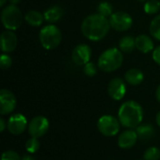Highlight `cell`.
Masks as SVG:
<instances>
[{"label": "cell", "mask_w": 160, "mask_h": 160, "mask_svg": "<svg viewBox=\"0 0 160 160\" xmlns=\"http://www.w3.org/2000/svg\"><path fill=\"white\" fill-rule=\"evenodd\" d=\"M109 18L98 13H94L85 17L82 22L81 30L82 35L91 41L103 39L111 29Z\"/></svg>", "instance_id": "cell-1"}, {"label": "cell", "mask_w": 160, "mask_h": 160, "mask_svg": "<svg viewBox=\"0 0 160 160\" xmlns=\"http://www.w3.org/2000/svg\"><path fill=\"white\" fill-rule=\"evenodd\" d=\"M143 118L142 107L134 100L124 102L118 111V119L121 125L128 128H134L140 126Z\"/></svg>", "instance_id": "cell-2"}, {"label": "cell", "mask_w": 160, "mask_h": 160, "mask_svg": "<svg viewBox=\"0 0 160 160\" xmlns=\"http://www.w3.org/2000/svg\"><path fill=\"white\" fill-rule=\"evenodd\" d=\"M123 52L118 48H110L105 50L98 57V67L100 70L110 73L117 70L123 64Z\"/></svg>", "instance_id": "cell-3"}, {"label": "cell", "mask_w": 160, "mask_h": 160, "mask_svg": "<svg viewBox=\"0 0 160 160\" xmlns=\"http://www.w3.org/2000/svg\"><path fill=\"white\" fill-rule=\"evenodd\" d=\"M41 46L46 50H53L57 48L62 40V33L58 26L49 23L43 26L38 34Z\"/></svg>", "instance_id": "cell-4"}, {"label": "cell", "mask_w": 160, "mask_h": 160, "mask_svg": "<svg viewBox=\"0 0 160 160\" xmlns=\"http://www.w3.org/2000/svg\"><path fill=\"white\" fill-rule=\"evenodd\" d=\"M1 22L6 30H17L22 22V14L16 5H8L2 8Z\"/></svg>", "instance_id": "cell-5"}, {"label": "cell", "mask_w": 160, "mask_h": 160, "mask_svg": "<svg viewBox=\"0 0 160 160\" xmlns=\"http://www.w3.org/2000/svg\"><path fill=\"white\" fill-rule=\"evenodd\" d=\"M120 121L112 115H103L98 121V129L106 137H113L120 131Z\"/></svg>", "instance_id": "cell-6"}, {"label": "cell", "mask_w": 160, "mask_h": 160, "mask_svg": "<svg viewBox=\"0 0 160 160\" xmlns=\"http://www.w3.org/2000/svg\"><path fill=\"white\" fill-rule=\"evenodd\" d=\"M109 21L111 27L117 32H125L130 29L133 24L132 17L125 11L113 12L110 16Z\"/></svg>", "instance_id": "cell-7"}, {"label": "cell", "mask_w": 160, "mask_h": 160, "mask_svg": "<svg viewBox=\"0 0 160 160\" xmlns=\"http://www.w3.org/2000/svg\"><path fill=\"white\" fill-rule=\"evenodd\" d=\"M50 124L46 117L38 115L34 117L30 123L28 124V133L31 137L34 138H40L45 135L49 129Z\"/></svg>", "instance_id": "cell-8"}, {"label": "cell", "mask_w": 160, "mask_h": 160, "mask_svg": "<svg viewBox=\"0 0 160 160\" xmlns=\"http://www.w3.org/2000/svg\"><path fill=\"white\" fill-rule=\"evenodd\" d=\"M28 128V122L26 117L22 113L12 114L7 123V128L12 135H21Z\"/></svg>", "instance_id": "cell-9"}, {"label": "cell", "mask_w": 160, "mask_h": 160, "mask_svg": "<svg viewBox=\"0 0 160 160\" xmlns=\"http://www.w3.org/2000/svg\"><path fill=\"white\" fill-rule=\"evenodd\" d=\"M92 56V49L85 43L78 44L71 52V59L77 66H84L90 62Z\"/></svg>", "instance_id": "cell-10"}, {"label": "cell", "mask_w": 160, "mask_h": 160, "mask_svg": "<svg viewBox=\"0 0 160 160\" xmlns=\"http://www.w3.org/2000/svg\"><path fill=\"white\" fill-rule=\"evenodd\" d=\"M16 104V97L11 91L8 89H2L0 91V113L2 115L11 113L15 110Z\"/></svg>", "instance_id": "cell-11"}, {"label": "cell", "mask_w": 160, "mask_h": 160, "mask_svg": "<svg viewBox=\"0 0 160 160\" xmlns=\"http://www.w3.org/2000/svg\"><path fill=\"white\" fill-rule=\"evenodd\" d=\"M127 93L126 81L121 78H113L108 84V94L114 100H121Z\"/></svg>", "instance_id": "cell-12"}, {"label": "cell", "mask_w": 160, "mask_h": 160, "mask_svg": "<svg viewBox=\"0 0 160 160\" xmlns=\"http://www.w3.org/2000/svg\"><path fill=\"white\" fill-rule=\"evenodd\" d=\"M1 40V50L5 53H8L13 52L18 43V38L14 31L12 30H5L2 32L0 36Z\"/></svg>", "instance_id": "cell-13"}, {"label": "cell", "mask_w": 160, "mask_h": 160, "mask_svg": "<svg viewBox=\"0 0 160 160\" xmlns=\"http://www.w3.org/2000/svg\"><path fill=\"white\" fill-rule=\"evenodd\" d=\"M138 139L139 138H138L136 130L128 129V130L123 131L119 135L117 143H118V146L122 149H130L136 144Z\"/></svg>", "instance_id": "cell-14"}, {"label": "cell", "mask_w": 160, "mask_h": 160, "mask_svg": "<svg viewBox=\"0 0 160 160\" xmlns=\"http://www.w3.org/2000/svg\"><path fill=\"white\" fill-rule=\"evenodd\" d=\"M136 49L143 53H148L154 51V41L148 35H139L135 38Z\"/></svg>", "instance_id": "cell-15"}, {"label": "cell", "mask_w": 160, "mask_h": 160, "mask_svg": "<svg viewBox=\"0 0 160 160\" xmlns=\"http://www.w3.org/2000/svg\"><path fill=\"white\" fill-rule=\"evenodd\" d=\"M63 14H64V10L60 6H52L48 8L43 13L45 22L52 24L57 22L63 17Z\"/></svg>", "instance_id": "cell-16"}, {"label": "cell", "mask_w": 160, "mask_h": 160, "mask_svg": "<svg viewBox=\"0 0 160 160\" xmlns=\"http://www.w3.org/2000/svg\"><path fill=\"white\" fill-rule=\"evenodd\" d=\"M144 79L143 72L139 68H130L125 73V81L130 85H139Z\"/></svg>", "instance_id": "cell-17"}, {"label": "cell", "mask_w": 160, "mask_h": 160, "mask_svg": "<svg viewBox=\"0 0 160 160\" xmlns=\"http://www.w3.org/2000/svg\"><path fill=\"white\" fill-rule=\"evenodd\" d=\"M24 20L29 25L34 27L40 26L45 21L44 15L38 10H29L28 12H26L24 15Z\"/></svg>", "instance_id": "cell-18"}, {"label": "cell", "mask_w": 160, "mask_h": 160, "mask_svg": "<svg viewBox=\"0 0 160 160\" xmlns=\"http://www.w3.org/2000/svg\"><path fill=\"white\" fill-rule=\"evenodd\" d=\"M136 132L141 141H148L155 134V128L150 124H141L137 127Z\"/></svg>", "instance_id": "cell-19"}, {"label": "cell", "mask_w": 160, "mask_h": 160, "mask_svg": "<svg viewBox=\"0 0 160 160\" xmlns=\"http://www.w3.org/2000/svg\"><path fill=\"white\" fill-rule=\"evenodd\" d=\"M119 49L123 52L130 53L136 49L135 38L132 36H125L119 40Z\"/></svg>", "instance_id": "cell-20"}, {"label": "cell", "mask_w": 160, "mask_h": 160, "mask_svg": "<svg viewBox=\"0 0 160 160\" xmlns=\"http://www.w3.org/2000/svg\"><path fill=\"white\" fill-rule=\"evenodd\" d=\"M97 11L98 14H100L106 18H110V16L113 13V7L110 2L102 1L98 5Z\"/></svg>", "instance_id": "cell-21"}, {"label": "cell", "mask_w": 160, "mask_h": 160, "mask_svg": "<svg viewBox=\"0 0 160 160\" xmlns=\"http://www.w3.org/2000/svg\"><path fill=\"white\" fill-rule=\"evenodd\" d=\"M149 31L152 38L160 41V15L156 16L152 20L149 26Z\"/></svg>", "instance_id": "cell-22"}, {"label": "cell", "mask_w": 160, "mask_h": 160, "mask_svg": "<svg viewBox=\"0 0 160 160\" xmlns=\"http://www.w3.org/2000/svg\"><path fill=\"white\" fill-rule=\"evenodd\" d=\"M160 9V2L158 0H147L144 4V11L149 15L157 14Z\"/></svg>", "instance_id": "cell-23"}, {"label": "cell", "mask_w": 160, "mask_h": 160, "mask_svg": "<svg viewBox=\"0 0 160 160\" xmlns=\"http://www.w3.org/2000/svg\"><path fill=\"white\" fill-rule=\"evenodd\" d=\"M39 145H40V143H39V141L38 140V138L31 137L25 142V150L29 154H34L39 149Z\"/></svg>", "instance_id": "cell-24"}, {"label": "cell", "mask_w": 160, "mask_h": 160, "mask_svg": "<svg viewBox=\"0 0 160 160\" xmlns=\"http://www.w3.org/2000/svg\"><path fill=\"white\" fill-rule=\"evenodd\" d=\"M160 150L158 147H150L148 148L143 155L144 160H159Z\"/></svg>", "instance_id": "cell-25"}, {"label": "cell", "mask_w": 160, "mask_h": 160, "mask_svg": "<svg viewBox=\"0 0 160 160\" xmlns=\"http://www.w3.org/2000/svg\"><path fill=\"white\" fill-rule=\"evenodd\" d=\"M98 66L93 62H88L83 66V73L88 77H94L98 72Z\"/></svg>", "instance_id": "cell-26"}, {"label": "cell", "mask_w": 160, "mask_h": 160, "mask_svg": "<svg viewBox=\"0 0 160 160\" xmlns=\"http://www.w3.org/2000/svg\"><path fill=\"white\" fill-rule=\"evenodd\" d=\"M12 66V58L8 53H3L0 56V67L2 69H8Z\"/></svg>", "instance_id": "cell-27"}, {"label": "cell", "mask_w": 160, "mask_h": 160, "mask_svg": "<svg viewBox=\"0 0 160 160\" xmlns=\"http://www.w3.org/2000/svg\"><path fill=\"white\" fill-rule=\"evenodd\" d=\"M1 160H21V158L15 151L8 150L2 154Z\"/></svg>", "instance_id": "cell-28"}, {"label": "cell", "mask_w": 160, "mask_h": 160, "mask_svg": "<svg viewBox=\"0 0 160 160\" xmlns=\"http://www.w3.org/2000/svg\"><path fill=\"white\" fill-rule=\"evenodd\" d=\"M152 57H153V60L155 61V63L160 66V46H158L157 48L154 49Z\"/></svg>", "instance_id": "cell-29"}, {"label": "cell", "mask_w": 160, "mask_h": 160, "mask_svg": "<svg viewBox=\"0 0 160 160\" xmlns=\"http://www.w3.org/2000/svg\"><path fill=\"white\" fill-rule=\"evenodd\" d=\"M6 127H7V124H6V122H5V120H4V118L1 117V118H0V130H1V132H4Z\"/></svg>", "instance_id": "cell-30"}, {"label": "cell", "mask_w": 160, "mask_h": 160, "mask_svg": "<svg viewBox=\"0 0 160 160\" xmlns=\"http://www.w3.org/2000/svg\"><path fill=\"white\" fill-rule=\"evenodd\" d=\"M156 98H157L158 101L160 103V84L158 85V87L157 88V91H156Z\"/></svg>", "instance_id": "cell-31"}, {"label": "cell", "mask_w": 160, "mask_h": 160, "mask_svg": "<svg viewBox=\"0 0 160 160\" xmlns=\"http://www.w3.org/2000/svg\"><path fill=\"white\" fill-rule=\"evenodd\" d=\"M21 160H36L32 156H30V155H25V156H23L22 158H21Z\"/></svg>", "instance_id": "cell-32"}, {"label": "cell", "mask_w": 160, "mask_h": 160, "mask_svg": "<svg viewBox=\"0 0 160 160\" xmlns=\"http://www.w3.org/2000/svg\"><path fill=\"white\" fill-rule=\"evenodd\" d=\"M156 121H157V124H158V126L160 127V112L157 114V118H156Z\"/></svg>", "instance_id": "cell-33"}, {"label": "cell", "mask_w": 160, "mask_h": 160, "mask_svg": "<svg viewBox=\"0 0 160 160\" xmlns=\"http://www.w3.org/2000/svg\"><path fill=\"white\" fill-rule=\"evenodd\" d=\"M7 2H8V0H0V7L3 8L5 7V5H6Z\"/></svg>", "instance_id": "cell-34"}, {"label": "cell", "mask_w": 160, "mask_h": 160, "mask_svg": "<svg viewBox=\"0 0 160 160\" xmlns=\"http://www.w3.org/2000/svg\"><path fill=\"white\" fill-rule=\"evenodd\" d=\"M9 2H10V4H12V5H17V4H19L20 2H21V0H8Z\"/></svg>", "instance_id": "cell-35"}, {"label": "cell", "mask_w": 160, "mask_h": 160, "mask_svg": "<svg viewBox=\"0 0 160 160\" xmlns=\"http://www.w3.org/2000/svg\"><path fill=\"white\" fill-rule=\"evenodd\" d=\"M139 1H141V2H144V1H145V2H146L147 0H139Z\"/></svg>", "instance_id": "cell-36"}]
</instances>
